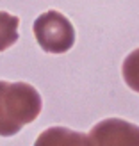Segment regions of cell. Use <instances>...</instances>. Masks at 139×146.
<instances>
[{
	"label": "cell",
	"instance_id": "obj_3",
	"mask_svg": "<svg viewBox=\"0 0 139 146\" xmlns=\"http://www.w3.org/2000/svg\"><path fill=\"white\" fill-rule=\"evenodd\" d=\"M94 146H139V127L120 118H107L91 128Z\"/></svg>",
	"mask_w": 139,
	"mask_h": 146
},
{
	"label": "cell",
	"instance_id": "obj_2",
	"mask_svg": "<svg viewBox=\"0 0 139 146\" xmlns=\"http://www.w3.org/2000/svg\"><path fill=\"white\" fill-rule=\"evenodd\" d=\"M32 29L38 45L48 54H64L75 45V29L59 11H47L39 14Z\"/></svg>",
	"mask_w": 139,
	"mask_h": 146
},
{
	"label": "cell",
	"instance_id": "obj_1",
	"mask_svg": "<svg viewBox=\"0 0 139 146\" xmlns=\"http://www.w3.org/2000/svg\"><path fill=\"white\" fill-rule=\"evenodd\" d=\"M43 109L41 94L27 82L0 80V135H16Z\"/></svg>",
	"mask_w": 139,
	"mask_h": 146
},
{
	"label": "cell",
	"instance_id": "obj_5",
	"mask_svg": "<svg viewBox=\"0 0 139 146\" xmlns=\"http://www.w3.org/2000/svg\"><path fill=\"white\" fill-rule=\"evenodd\" d=\"M18 25H20V18L13 16V14L0 11V52L7 50L18 41L20 34H18Z\"/></svg>",
	"mask_w": 139,
	"mask_h": 146
},
{
	"label": "cell",
	"instance_id": "obj_6",
	"mask_svg": "<svg viewBox=\"0 0 139 146\" xmlns=\"http://www.w3.org/2000/svg\"><path fill=\"white\" fill-rule=\"evenodd\" d=\"M121 73L125 78V84L132 91L139 93V48H136L134 52H130L121 66Z\"/></svg>",
	"mask_w": 139,
	"mask_h": 146
},
{
	"label": "cell",
	"instance_id": "obj_4",
	"mask_svg": "<svg viewBox=\"0 0 139 146\" xmlns=\"http://www.w3.org/2000/svg\"><path fill=\"white\" fill-rule=\"evenodd\" d=\"M34 146H94L91 135L66 127H50L38 135Z\"/></svg>",
	"mask_w": 139,
	"mask_h": 146
}]
</instances>
